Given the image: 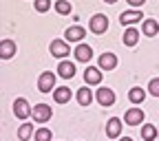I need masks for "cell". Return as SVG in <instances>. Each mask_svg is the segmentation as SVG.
<instances>
[{"label":"cell","instance_id":"obj_7","mask_svg":"<svg viewBox=\"0 0 159 141\" xmlns=\"http://www.w3.org/2000/svg\"><path fill=\"white\" fill-rule=\"evenodd\" d=\"M106 29H108V18H106L104 13H97V15L91 18V31H93V33L99 35V33H104Z\"/></svg>","mask_w":159,"mask_h":141},{"label":"cell","instance_id":"obj_4","mask_svg":"<svg viewBox=\"0 0 159 141\" xmlns=\"http://www.w3.org/2000/svg\"><path fill=\"white\" fill-rule=\"evenodd\" d=\"M31 106H29V102H27V99L25 97H18L16 99V102H13V115L18 117V119H27L29 115H31Z\"/></svg>","mask_w":159,"mask_h":141},{"label":"cell","instance_id":"obj_5","mask_svg":"<svg viewBox=\"0 0 159 141\" xmlns=\"http://www.w3.org/2000/svg\"><path fill=\"white\" fill-rule=\"evenodd\" d=\"M122 128H124L122 119H119V117H111L108 121H106V137L119 139V134H122Z\"/></svg>","mask_w":159,"mask_h":141},{"label":"cell","instance_id":"obj_26","mask_svg":"<svg viewBox=\"0 0 159 141\" xmlns=\"http://www.w3.org/2000/svg\"><path fill=\"white\" fill-rule=\"evenodd\" d=\"M148 93L152 97H159V77H152L150 82H148Z\"/></svg>","mask_w":159,"mask_h":141},{"label":"cell","instance_id":"obj_16","mask_svg":"<svg viewBox=\"0 0 159 141\" xmlns=\"http://www.w3.org/2000/svg\"><path fill=\"white\" fill-rule=\"evenodd\" d=\"M91 57H93V49L89 44H80L75 49V59H77V62H89Z\"/></svg>","mask_w":159,"mask_h":141},{"label":"cell","instance_id":"obj_6","mask_svg":"<svg viewBox=\"0 0 159 141\" xmlns=\"http://www.w3.org/2000/svg\"><path fill=\"white\" fill-rule=\"evenodd\" d=\"M124 121L128 126H142L144 124V110L142 108H128L124 115Z\"/></svg>","mask_w":159,"mask_h":141},{"label":"cell","instance_id":"obj_10","mask_svg":"<svg viewBox=\"0 0 159 141\" xmlns=\"http://www.w3.org/2000/svg\"><path fill=\"white\" fill-rule=\"evenodd\" d=\"M139 20H144V15H142V11H137V9H135V11H124L122 15H119V22L126 24V27L139 22Z\"/></svg>","mask_w":159,"mask_h":141},{"label":"cell","instance_id":"obj_23","mask_svg":"<svg viewBox=\"0 0 159 141\" xmlns=\"http://www.w3.org/2000/svg\"><path fill=\"white\" fill-rule=\"evenodd\" d=\"M51 130L47 128V126H42V128H38L35 130V141H51Z\"/></svg>","mask_w":159,"mask_h":141},{"label":"cell","instance_id":"obj_21","mask_svg":"<svg viewBox=\"0 0 159 141\" xmlns=\"http://www.w3.org/2000/svg\"><path fill=\"white\" fill-rule=\"evenodd\" d=\"M128 99H130L133 104H142L144 99H146V93L139 88V86H135V88H130V90H128Z\"/></svg>","mask_w":159,"mask_h":141},{"label":"cell","instance_id":"obj_14","mask_svg":"<svg viewBox=\"0 0 159 141\" xmlns=\"http://www.w3.org/2000/svg\"><path fill=\"white\" fill-rule=\"evenodd\" d=\"M75 99H77L80 106H89V104L93 102V93H91V88H89V86H82V88L75 93Z\"/></svg>","mask_w":159,"mask_h":141},{"label":"cell","instance_id":"obj_24","mask_svg":"<svg viewBox=\"0 0 159 141\" xmlns=\"http://www.w3.org/2000/svg\"><path fill=\"white\" fill-rule=\"evenodd\" d=\"M157 31H159V24L155 22V20H146V22H144V33L146 35H157Z\"/></svg>","mask_w":159,"mask_h":141},{"label":"cell","instance_id":"obj_2","mask_svg":"<svg viewBox=\"0 0 159 141\" xmlns=\"http://www.w3.org/2000/svg\"><path fill=\"white\" fill-rule=\"evenodd\" d=\"M51 115H53V110H51L49 104H35L33 110H31L33 121H38V124H47L49 119H51Z\"/></svg>","mask_w":159,"mask_h":141},{"label":"cell","instance_id":"obj_1","mask_svg":"<svg viewBox=\"0 0 159 141\" xmlns=\"http://www.w3.org/2000/svg\"><path fill=\"white\" fill-rule=\"evenodd\" d=\"M95 99H97V104L99 106H104V108H108V106H113L115 104V90L113 88H106V86H99L97 90H95Z\"/></svg>","mask_w":159,"mask_h":141},{"label":"cell","instance_id":"obj_3","mask_svg":"<svg viewBox=\"0 0 159 141\" xmlns=\"http://www.w3.org/2000/svg\"><path fill=\"white\" fill-rule=\"evenodd\" d=\"M53 88H55V75L49 73V71H44L42 75L38 77V90L40 93H51Z\"/></svg>","mask_w":159,"mask_h":141},{"label":"cell","instance_id":"obj_13","mask_svg":"<svg viewBox=\"0 0 159 141\" xmlns=\"http://www.w3.org/2000/svg\"><path fill=\"white\" fill-rule=\"evenodd\" d=\"M102 73H99V68H95V66H89L86 71H84V79H86V84L89 86H93V84H99L102 82Z\"/></svg>","mask_w":159,"mask_h":141},{"label":"cell","instance_id":"obj_20","mask_svg":"<svg viewBox=\"0 0 159 141\" xmlns=\"http://www.w3.org/2000/svg\"><path fill=\"white\" fill-rule=\"evenodd\" d=\"M142 139L144 141H155L157 139V128L152 124H144L142 126Z\"/></svg>","mask_w":159,"mask_h":141},{"label":"cell","instance_id":"obj_29","mask_svg":"<svg viewBox=\"0 0 159 141\" xmlns=\"http://www.w3.org/2000/svg\"><path fill=\"white\" fill-rule=\"evenodd\" d=\"M104 2H108V5H113V2H117V0H104Z\"/></svg>","mask_w":159,"mask_h":141},{"label":"cell","instance_id":"obj_28","mask_svg":"<svg viewBox=\"0 0 159 141\" xmlns=\"http://www.w3.org/2000/svg\"><path fill=\"white\" fill-rule=\"evenodd\" d=\"M117 141H133V139H130V137H119Z\"/></svg>","mask_w":159,"mask_h":141},{"label":"cell","instance_id":"obj_25","mask_svg":"<svg viewBox=\"0 0 159 141\" xmlns=\"http://www.w3.org/2000/svg\"><path fill=\"white\" fill-rule=\"evenodd\" d=\"M33 7H35V11H38V13H44V11H49V9H51V0H35Z\"/></svg>","mask_w":159,"mask_h":141},{"label":"cell","instance_id":"obj_11","mask_svg":"<svg viewBox=\"0 0 159 141\" xmlns=\"http://www.w3.org/2000/svg\"><path fill=\"white\" fill-rule=\"evenodd\" d=\"M117 66V55L115 53H102L99 55V68L102 71H111Z\"/></svg>","mask_w":159,"mask_h":141},{"label":"cell","instance_id":"obj_27","mask_svg":"<svg viewBox=\"0 0 159 141\" xmlns=\"http://www.w3.org/2000/svg\"><path fill=\"white\" fill-rule=\"evenodd\" d=\"M126 2H128V5H130V7L135 9V7H142V5L146 2V0H126Z\"/></svg>","mask_w":159,"mask_h":141},{"label":"cell","instance_id":"obj_12","mask_svg":"<svg viewBox=\"0 0 159 141\" xmlns=\"http://www.w3.org/2000/svg\"><path fill=\"white\" fill-rule=\"evenodd\" d=\"M13 55H16V42L13 40H2V42H0V57L11 59Z\"/></svg>","mask_w":159,"mask_h":141},{"label":"cell","instance_id":"obj_19","mask_svg":"<svg viewBox=\"0 0 159 141\" xmlns=\"http://www.w3.org/2000/svg\"><path fill=\"white\" fill-rule=\"evenodd\" d=\"M31 137H35V130H33L31 124H22V126L18 128V139L20 141H29Z\"/></svg>","mask_w":159,"mask_h":141},{"label":"cell","instance_id":"obj_18","mask_svg":"<svg viewBox=\"0 0 159 141\" xmlns=\"http://www.w3.org/2000/svg\"><path fill=\"white\" fill-rule=\"evenodd\" d=\"M139 42V31L135 29V27H128L126 31H124V44L126 46H135Z\"/></svg>","mask_w":159,"mask_h":141},{"label":"cell","instance_id":"obj_15","mask_svg":"<svg viewBox=\"0 0 159 141\" xmlns=\"http://www.w3.org/2000/svg\"><path fill=\"white\" fill-rule=\"evenodd\" d=\"M57 73H60V77L71 79V77L75 75V66H73V62H69V59H62V62H60V66H57Z\"/></svg>","mask_w":159,"mask_h":141},{"label":"cell","instance_id":"obj_8","mask_svg":"<svg viewBox=\"0 0 159 141\" xmlns=\"http://www.w3.org/2000/svg\"><path fill=\"white\" fill-rule=\"evenodd\" d=\"M64 37H66V42H80L82 37H86V31L84 27H80V24H73L64 31Z\"/></svg>","mask_w":159,"mask_h":141},{"label":"cell","instance_id":"obj_17","mask_svg":"<svg viewBox=\"0 0 159 141\" xmlns=\"http://www.w3.org/2000/svg\"><path fill=\"white\" fill-rule=\"evenodd\" d=\"M53 99H55L57 104H66L69 99H71V88H66V86L55 88V90H53Z\"/></svg>","mask_w":159,"mask_h":141},{"label":"cell","instance_id":"obj_22","mask_svg":"<svg viewBox=\"0 0 159 141\" xmlns=\"http://www.w3.org/2000/svg\"><path fill=\"white\" fill-rule=\"evenodd\" d=\"M55 11L60 15H69L71 13V2H69V0H57V2H55Z\"/></svg>","mask_w":159,"mask_h":141},{"label":"cell","instance_id":"obj_9","mask_svg":"<svg viewBox=\"0 0 159 141\" xmlns=\"http://www.w3.org/2000/svg\"><path fill=\"white\" fill-rule=\"evenodd\" d=\"M51 55L53 57H66L69 55V44L64 40H53L51 42Z\"/></svg>","mask_w":159,"mask_h":141}]
</instances>
